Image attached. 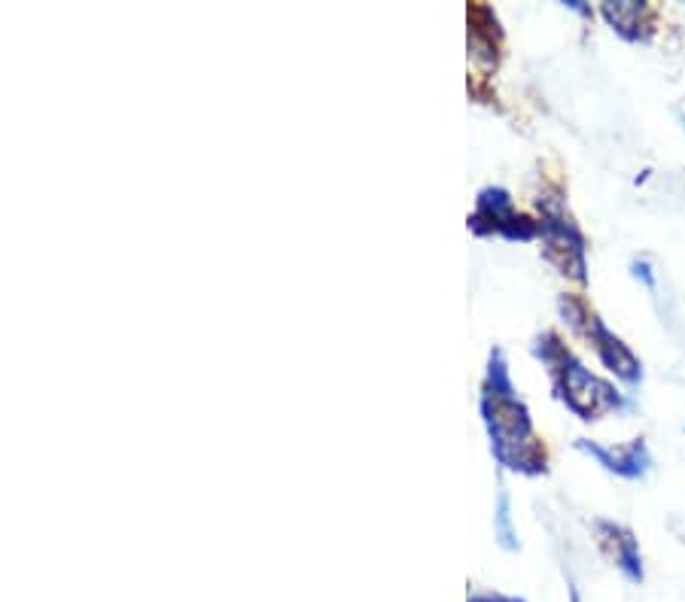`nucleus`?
Instances as JSON below:
<instances>
[{
    "label": "nucleus",
    "instance_id": "8",
    "mask_svg": "<svg viewBox=\"0 0 685 602\" xmlns=\"http://www.w3.org/2000/svg\"><path fill=\"white\" fill-rule=\"evenodd\" d=\"M601 16L615 34L627 43H649L652 40V10L649 3L639 0H606L601 7Z\"/></svg>",
    "mask_w": 685,
    "mask_h": 602
},
{
    "label": "nucleus",
    "instance_id": "9",
    "mask_svg": "<svg viewBox=\"0 0 685 602\" xmlns=\"http://www.w3.org/2000/svg\"><path fill=\"white\" fill-rule=\"evenodd\" d=\"M482 390H491L496 396H518V387H515L512 371H508V359L500 347H491V354H487L485 387Z\"/></svg>",
    "mask_w": 685,
    "mask_h": 602
},
{
    "label": "nucleus",
    "instance_id": "12",
    "mask_svg": "<svg viewBox=\"0 0 685 602\" xmlns=\"http://www.w3.org/2000/svg\"><path fill=\"white\" fill-rule=\"evenodd\" d=\"M470 602H527L524 596H506V593H473Z\"/></svg>",
    "mask_w": 685,
    "mask_h": 602
},
{
    "label": "nucleus",
    "instance_id": "4",
    "mask_svg": "<svg viewBox=\"0 0 685 602\" xmlns=\"http://www.w3.org/2000/svg\"><path fill=\"white\" fill-rule=\"evenodd\" d=\"M470 232L475 237H503V241H533L540 237V223H533L527 213L515 207L512 192L503 186H485L475 195V211L470 213Z\"/></svg>",
    "mask_w": 685,
    "mask_h": 602
},
{
    "label": "nucleus",
    "instance_id": "1",
    "mask_svg": "<svg viewBox=\"0 0 685 602\" xmlns=\"http://www.w3.org/2000/svg\"><path fill=\"white\" fill-rule=\"evenodd\" d=\"M531 350L548 368L557 399L564 401L567 411L576 414L585 424L601 420L603 414H625L634 408V399H627L625 392L610 380L597 378L580 356L557 338L555 331L536 335Z\"/></svg>",
    "mask_w": 685,
    "mask_h": 602
},
{
    "label": "nucleus",
    "instance_id": "7",
    "mask_svg": "<svg viewBox=\"0 0 685 602\" xmlns=\"http://www.w3.org/2000/svg\"><path fill=\"white\" fill-rule=\"evenodd\" d=\"M594 530L601 535V544L613 557L615 569L622 572V579L631 584H643L646 579V569H643V554H639V542L634 532L615 523V520H597Z\"/></svg>",
    "mask_w": 685,
    "mask_h": 602
},
{
    "label": "nucleus",
    "instance_id": "14",
    "mask_svg": "<svg viewBox=\"0 0 685 602\" xmlns=\"http://www.w3.org/2000/svg\"><path fill=\"white\" fill-rule=\"evenodd\" d=\"M570 602H582V596H580V591H576V588H570Z\"/></svg>",
    "mask_w": 685,
    "mask_h": 602
},
{
    "label": "nucleus",
    "instance_id": "6",
    "mask_svg": "<svg viewBox=\"0 0 685 602\" xmlns=\"http://www.w3.org/2000/svg\"><path fill=\"white\" fill-rule=\"evenodd\" d=\"M573 448L582 450L601 469H606L615 478H625V481H643L652 472L649 445L643 438H631V441L618 445V448H606V445H597L591 438H576Z\"/></svg>",
    "mask_w": 685,
    "mask_h": 602
},
{
    "label": "nucleus",
    "instance_id": "13",
    "mask_svg": "<svg viewBox=\"0 0 685 602\" xmlns=\"http://www.w3.org/2000/svg\"><path fill=\"white\" fill-rule=\"evenodd\" d=\"M564 7H567V10H573V12H580V16H588V19H591V7H585L582 0H564Z\"/></svg>",
    "mask_w": 685,
    "mask_h": 602
},
{
    "label": "nucleus",
    "instance_id": "10",
    "mask_svg": "<svg viewBox=\"0 0 685 602\" xmlns=\"http://www.w3.org/2000/svg\"><path fill=\"white\" fill-rule=\"evenodd\" d=\"M494 539L500 542L503 551H518V530L512 527V506H508V493L500 490L496 497V508H494Z\"/></svg>",
    "mask_w": 685,
    "mask_h": 602
},
{
    "label": "nucleus",
    "instance_id": "3",
    "mask_svg": "<svg viewBox=\"0 0 685 602\" xmlns=\"http://www.w3.org/2000/svg\"><path fill=\"white\" fill-rule=\"evenodd\" d=\"M536 207L543 213L540 241H543L545 259L564 277H573L576 284H588V241L582 235L580 225L573 223L564 201L555 195H540Z\"/></svg>",
    "mask_w": 685,
    "mask_h": 602
},
{
    "label": "nucleus",
    "instance_id": "2",
    "mask_svg": "<svg viewBox=\"0 0 685 602\" xmlns=\"http://www.w3.org/2000/svg\"><path fill=\"white\" fill-rule=\"evenodd\" d=\"M479 411L491 438V453L506 472L527 475V478L548 472L545 448L533 436V417L521 396H496L491 390H482Z\"/></svg>",
    "mask_w": 685,
    "mask_h": 602
},
{
    "label": "nucleus",
    "instance_id": "5",
    "mask_svg": "<svg viewBox=\"0 0 685 602\" xmlns=\"http://www.w3.org/2000/svg\"><path fill=\"white\" fill-rule=\"evenodd\" d=\"M582 338H588L594 354H597V359H601L603 368H606L610 375H615V378L622 380L625 387H631V390H637L639 384H643V363H639L634 350H631L597 314H591Z\"/></svg>",
    "mask_w": 685,
    "mask_h": 602
},
{
    "label": "nucleus",
    "instance_id": "11",
    "mask_svg": "<svg viewBox=\"0 0 685 602\" xmlns=\"http://www.w3.org/2000/svg\"><path fill=\"white\" fill-rule=\"evenodd\" d=\"M631 274H634V280H639V284L646 286L649 293H655V286H658V277H655V268H652L649 259L631 262Z\"/></svg>",
    "mask_w": 685,
    "mask_h": 602
}]
</instances>
